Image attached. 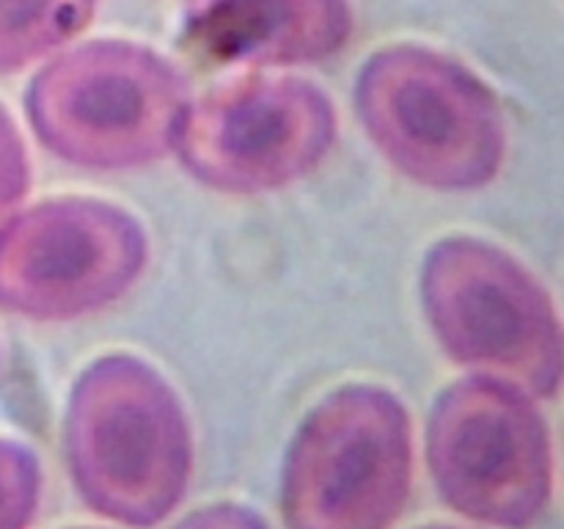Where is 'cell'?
Segmentation results:
<instances>
[{
  "label": "cell",
  "instance_id": "1",
  "mask_svg": "<svg viewBox=\"0 0 564 529\" xmlns=\"http://www.w3.org/2000/svg\"><path fill=\"white\" fill-rule=\"evenodd\" d=\"M64 444L80 499L124 527L165 521L191 483L185 408L169 380L130 353L83 369L66 406Z\"/></svg>",
  "mask_w": 564,
  "mask_h": 529
},
{
  "label": "cell",
  "instance_id": "2",
  "mask_svg": "<svg viewBox=\"0 0 564 529\" xmlns=\"http://www.w3.org/2000/svg\"><path fill=\"white\" fill-rule=\"evenodd\" d=\"M356 110L378 152L430 191H479L505 169L499 97L438 50L391 44L369 55L356 80Z\"/></svg>",
  "mask_w": 564,
  "mask_h": 529
},
{
  "label": "cell",
  "instance_id": "3",
  "mask_svg": "<svg viewBox=\"0 0 564 529\" xmlns=\"http://www.w3.org/2000/svg\"><path fill=\"white\" fill-rule=\"evenodd\" d=\"M187 80L138 42L102 39L50 61L25 94L39 141L80 169H143L174 152Z\"/></svg>",
  "mask_w": 564,
  "mask_h": 529
},
{
  "label": "cell",
  "instance_id": "4",
  "mask_svg": "<svg viewBox=\"0 0 564 529\" xmlns=\"http://www.w3.org/2000/svg\"><path fill=\"white\" fill-rule=\"evenodd\" d=\"M424 317L446 356L532 397L564 386V325L545 287L505 248L471 235L435 242L422 264Z\"/></svg>",
  "mask_w": 564,
  "mask_h": 529
},
{
  "label": "cell",
  "instance_id": "5",
  "mask_svg": "<svg viewBox=\"0 0 564 529\" xmlns=\"http://www.w3.org/2000/svg\"><path fill=\"white\" fill-rule=\"evenodd\" d=\"M413 428L394 391L350 384L308 411L286 450V529H391L411 496Z\"/></svg>",
  "mask_w": 564,
  "mask_h": 529
},
{
  "label": "cell",
  "instance_id": "6",
  "mask_svg": "<svg viewBox=\"0 0 564 529\" xmlns=\"http://www.w3.org/2000/svg\"><path fill=\"white\" fill-rule=\"evenodd\" d=\"M427 463L441 499L471 521L527 529L551 501L549 424L534 397L507 380L471 375L441 391Z\"/></svg>",
  "mask_w": 564,
  "mask_h": 529
},
{
  "label": "cell",
  "instance_id": "7",
  "mask_svg": "<svg viewBox=\"0 0 564 529\" xmlns=\"http://www.w3.org/2000/svg\"><path fill=\"white\" fill-rule=\"evenodd\" d=\"M336 132V105L317 83L246 75L191 99L174 152L202 185L257 196L317 171Z\"/></svg>",
  "mask_w": 564,
  "mask_h": 529
},
{
  "label": "cell",
  "instance_id": "8",
  "mask_svg": "<svg viewBox=\"0 0 564 529\" xmlns=\"http://www.w3.org/2000/svg\"><path fill=\"white\" fill-rule=\"evenodd\" d=\"M149 264L141 220L99 198H50L0 229V306L44 323L121 301Z\"/></svg>",
  "mask_w": 564,
  "mask_h": 529
},
{
  "label": "cell",
  "instance_id": "9",
  "mask_svg": "<svg viewBox=\"0 0 564 529\" xmlns=\"http://www.w3.org/2000/svg\"><path fill=\"white\" fill-rule=\"evenodd\" d=\"M352 36L347 0H187L182 42L220 66L317 64Z\"/></svg>",
  "mask_w": 564,
  "mask_h": 529
},
{
  "label": "cell",
  "instance_id": "10",
  "mask_svg": "<svg viewBox=\"0 0 564 529\" xmlns=\"http://www.w3.org/2000/svg\"><path fill=\"white\" fill-rule=\"evenodd\" d=\"M99 0H0V75H11L80 36Z\"/></svg>",
  "mask_w": 564,
  "mask_h": 529
},
{
  "label": "cell",
  "instance_id": "11",
  "mask_svg": "<svg viewBox=\"0 0 564 529\" xmlns=\"http://www.w3.org/2000/svg\"><path fill=\"white\" fill-rule=\"evenodd\" d=\"M42 472L25 446L0 439V529H25L33 521Z\"/></svg>",
  "mask_w": 564,
  "mask_h": 529
},
{
  "label": "cell",
  "instance_id": "12",
  "mask_svg": "<svg viewBox=\"0 0 564 529\" xmlns=\"http://www.w3.org/2000/svg\"><path fill=\"white\" fill-rule=\"evenodd\" d=\"M31 187V165H28L25 143L11 116L0 105V229L14 218V209Z\"/></svg>",
  "mask_w": 564,
  "mask_h": 529
},
{
  "label": "cell",
  "instance_id": "13",
  "mask_svg": "<svg viewBox=\"0 0 564 529\" xmlns=\"http://www.w3.org/2000/svg\"><path fill=\"white\" fill-rule=\"evenodd\" d=\"M174 529H268V523L242 505H209L187 516Z\"/></svg>",
  "mask_w": 564,
  "mask_h": 529
},
{
  "label": "cell",
  "instance_id": "14",
  "mask_svg": "<svg viewBox=\"0 0 564 529\" xmlns=\"http://www.w3.org/2000/svg\"><path fill=\"white\" fill-rule=\"evenodd\" d=\"M424 529H452V527H424Z\"/></svg>",
  "mask_w": 564,
  "mask_h": 529
}]
</instances>
